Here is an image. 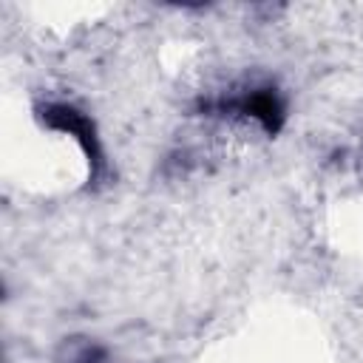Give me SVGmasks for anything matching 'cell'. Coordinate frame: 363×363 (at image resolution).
<instances>
[{
	"label": "cell",
	"instance_id": "1",
	"mask_svg": "<svg viewBox=\"0 0 363 363\" xmlns=\"http://www.w3.org/2000/svg\"><path fill=\"white\" fill-rule=\"evenodd\" d=\"M48 122L54 125V128H62V130H71V133H77V139L85 145V150H88V156H99L96 153V139H94V128H91V122L82 116V113H77L74 108H65V105H60V108H48Z\"/></svg>",
	"mask_w": 363,
	"mask_h": 363
},
{
	"label": "cell",
	"instance_id": "2",
	"mask_svg": "<svg viewBox=\"0 0 363 363\" xmlns=\"http://www.w3.org/2000/svg\"><path fill=\"white\" fill-rule=\"evenodd\" d=\"M238 108H241L244 113H250L252 119L264 122V128H269V130H275L278 122H281V102H278L275 94H269V91H255V94L244 96Z\"/></svg>",
	"mask_w": 363,
	"mask_h": 363
},
{
	"label": "cell",
	"instance_id": "3",
	"mask_svg": "<svg viewBox=\"0 0 363 363\" xmlns=\"http://www.w3.org/2000/svg\"><path fill=\"white\" fill-rule=\"evenodd\" d=\"M82 363H99V360H96V354H91V352H88V354L82 357Z\"/></svg>",
	"mask_w": 363,
	"mask_h": 363
}]
</instances>
